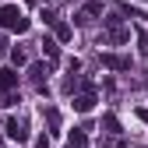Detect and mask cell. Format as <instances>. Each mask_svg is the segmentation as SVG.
<instances>
[{"mask_svg": "<svg viewBox=\"0 0 148 148\" xmlns=\"http://www.w3.org/2000/svg\"><path fill=\"white\" fill-rule=\"evenodd\" d=\"M0 28L25 35V32H28V18H25V11L18 7V4H4V7H0Z\"/></svg>", "mask_w": 148, "mask_h": 148, "instance_id": "obj_1", "label": "cell"}, {"mask_svg": "<svg viewBox=\"0 0 148 148\" xmlns=\"http://www.w3.org/2000/svg\"><path fill=\"white\" fill-rule=\"evenodd\" d=\"M67 148H88V134H85V127H74V131L67 134Z\"/></svg>", "mask_w": 148, "mask_h": 148, "instance_id": "obj_8", "label": "cell"}, {"mask_svg": "<svg viewBox=\"0 0 148 148\" xmlns=\"http://www.w3.org/2000/svg\"><path fill=\"white\" fill-rule=\"evenodd\" d=\"M102 131H106V134H113V138H116V134H120V120H116L113 113H102Z\"/></svg>", "mask_w": 148, "mask_h": 148, "instance_id": "obj_10", "label": "cell"}, {"mask_svg": "<svg viewBox=\"0 0 148 148\" xmlns=\"http://www.w3.org/2000/svg\"><path fill=\"white\" fill-rule=\"evenodd\" d=\"M35 148H49V138L42 134V138H35Z\"/></svg>", "mask_w": 148, "mask_h": 148, "instance_id": "obj_15", "label": "cell"}, {"mask_svg": "<svg viewBox=\"0 0 148 148\" xmlns=\"http://www.w3.org/2000/svg\"><path fill=\"white\" fill-rule=\"evenodd\" d=\"M42 53H46L49 60H57V57H60V46H57V39H42Z\"/></svg>", "mask_w": 148, "mask_h": 148, "instance_id": "obj_12", "label": "cell"}, {"mask_svg": "<svg viewBox=\"0 0 148 148\" xmlns=\"http://www.w3.org/2000/svg\"><path fill=\"white\" fill-rule=\"evenodd\" d=\"M127 39H131V28H120V25H109V32L102 35V42H127Z\"/></svg>", "mask_w": 148, "mask_h": 148, "instance_id": "obj_7", "label": "cell"}, {"mask_svg": "<svg viewBox=\"0 0 148 148\" xmlns=\"http://www.w3.org/2000/svg\"><path fill=\"white\" fill-rule=\"evenodd\" d=\"M138 4H148V0H138Z\"/></svg>", "mask_w": 148, "mask_h": 148, "instance_id": "obj_17", "label": "cell"}, {"mask_svg": "<svg viewBox=\"0 0 148 148\" xmlns=\"http://www.w3.org/2000/svg\"><path fill=\"white\" fill-rule=\"evenodd\" d=\"M138 116H141V120H145V123H148V109H138Z\"/></svg>", "mask_w": 148, "mask_h": 148, "instance_id": "obj_16", "label": "cell"}, {"mask_svg": "<svg viewBox=\"0 0 148 148\" xmlns=\"http://www.w3.org/2000/svg\"><path fill=\"white\" fill-rule=\"evenodd\" d=\"M46 120H49V127H53V131L60 127V113H57V109H49V113H46Z\"/></svg>", "mask_w": 148, "mask_h": 148, "instance_id": "obj_14", "label": "cell"}, {"mask_svg": "<svg viewBox=\"0 0 148 148\" xmlns=\"http://www.w3.org/2000/svg\"><path fill=\"white\" fill-rule=\"evenodd\" d=\"M99 64L106 71H131V57H127V53H102Z\"/></svg>", "mask_w": 148, "mask_h": 148, "instance_id": "obj_2", "label": "cell"}, {"mask_svg": "<svg viewBox=\"0 0 148 148\" xmlns=\"http://www.w3.org/2000/svg\"><path fill=\"white\" fill-rule=\"evenodd\" d=\"M138 148H148V145H138Z\"/></svg>", "mask_w": 148, "mask_h": 148, "instance_id": "obj_18", "label": "cell"}, {"mask_svg": "<svg viewBox=\"0 0 148 148\" xmlns=\"http://www.w3.org/2000/svg\"><path fill=\"white\" fill-rule=\"evenodd\" d=\"M42 21H49V25H53V35H57L60 42H71V35H74V28H71L67 21H60V18H53V14H49V18H42Z\"/></svg>", "mask_w": 148, "mask_h": 148, "instance_id": "obj_5", "label": "cell"}, {"mask_svg": "<svg viewBox=\"0 0 148 148\" xmlns=\"http://www.w3.org/2000/svg\"><path fill=\"white\" fill-rule=\"evenodd\" d=\"M92 106H95V88L85 81L81 95H74V109H78V113H92Z\"/></svg>", "mask_w": 148, "mask_h": 148, "instance_id": "obj_3", "label": "cell"}, {"mask_svg": "<svg viewBox=\"0 0 148 148\" xmlns=\"http://www.w3.org/2000/svg\"><path fill=\"white\" fill-rule=\"evenodd\" d=\"M4 134H7L11 141H25V138H28V131H25V123L18 120V116H11V120L4 123Z\"/></svg>", "mask_w": 148, "mask_h": 148, "instance_id": "obj_6", "label": "cell"}, {"mask_svg": "<svg viewBox=\"0 0 148 148\" xmlns=\"http://www.w3.org/2000/svg\"><path fill=\"white\" fill-rule=\"evenodd\" d=\"M18 85V71H11V67H0V88L4 92H11Z\"/></svg>", "mask_w": 148, "mask_h": 148, "instance_id": "obj_9", "label": "cell"}, {"mask_svg": "<svg viewBox=\"0 0 148 148\" xmlns=\"http://www.w3.org/2000/svg\"><path fill=\"white\" fill-rule=\"evenodd\" d=\"M11 60H14L18 67H21V64H28V53H25L21 46H11Z\"/></svg>", "mask_w": 148, "mask_h": 148, "instance_id": "obj_13", "label": "cell"}, {"mask_svg": "<svg viewBox=\"0 0 148 148\" xmlns=\"http://www.w3.org/2000/svg\"><path fill=\"white\" fill-rule=\"evenodd\" d=\"M99 14H102V4H99V0H88V4L74 14V21H78V25H88V21H95Z\"/></svg>", "mask_w": 148, "mask_h": 148, "instance_id": "obj_4", "label": "cell"}, {"mask_svg": "<svg viewBox=\"0 0 148 148\" xmlns=\"http://www.w3.org/2000/svg\"><path fill=\"white\" fill-rule=\"evenodd\" d=\"M28 74H32V81L39 85V88L46 85V64H32V67H28Z\"/></svg>", "mask_w": 148, "mask_h": 148, "instance_id": "obj_11", "label": "cell"}]
</instances>
